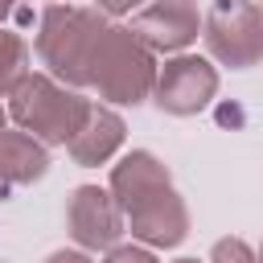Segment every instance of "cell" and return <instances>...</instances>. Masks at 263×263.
<instances>
[{
	"instance_id": "cell-11",
	"label": "cell",
	"mask_w": 263,
	"mask_h": 263,
	"mask_svg": "<svg viewBox=\"0 0 263 263\" xmlns=\"http://www.w3.org/2000/svg\"><path fill=\"white\" fill-rule=\"evenodd\" d=\"M49 173V148L37 144L29 132H0V185L8 189H21V185H33Z\"/></svg>"
},
{
	"instance_id": "cell-12",
	"label": "cell",
	"mask_w": 263,
	"mask_h": 263,
	"mask_svg": "<svg viewBox=\"0 0 263 263\" xmlns=\"http://www.w3.org/2000/svg\"><path fill=\"white\" fill-rule=\"evenodd\" d=\"M29 78V41L16 29H0V99Z\"/></svg>"
},
{
	"instance_id": "cell-5",
	"label": "cell",
	"mask_w": 263,
	"mask_h": 263,
	"mask_svg": "<svg viewBox=\"0 0 263 263\" xmlns=\"http://www.w3.org/2000/svg\"><path fill=\"white\" fill-rule=\"evenodd\" d=\"M218 95V70L210 58L197 53H173L164 58V66H156V86H152V103L164 115H197L214 103Z\"/></svg>"
},
{
	"instance_id": "cell-15",
	"label": "cell",
	"mask_w": 263,
	"mask_h": 263,
	"mask_svg": "<svg viewBox=\"0 0 263 263\" xmlns=\"http://www.w3.org/2000/svg\"><path fill=\"white\" fill-rule=\"evenodd\" d=\"M148 0H95V8L103 12V16H127V12H136V8H144Z\"/></svg>"
},
{
	"instance_id": "cell-20",
	"label": "cell",
	"mask_w": 263,
	"mask_h": 263,
	"mask_svg": "<svg viewBox=\"0 0 263 263\" xmlns=\"http://www.w3.org/2000/svg\"><path fill=\"white\" fill-rule=\"evenodd\" d=\"M255 259H259V263H263V242H259V251H255Z\"/></svg>"
},
{
	"instance_id": "cell-17",
	"label": "cell",
	"mask_w": 263,
	"mask_h": 263,
	"mask_svg": "<svg viewBox=\"0 0 263 263\" xmlns=\"http://www.w3.org/2000/svg\"><path fill=\"white\" fill-rule=\"evenodd\" d=\"M21 4H25V0H0V29H4V21H8V16L21 8Z\"/></svg>"
},
{
	"instance_id": "cell-13",
	"label": "cell",
	"mask_w": 263,
	"mask_h": 263,
	"mask_svg": "<svg viewBox=\"0 0 263 263\" xmlns=\"http://www.w3.org/2000/svg\"><path fill=\"white\" fill-rule=\"evenodd\" d=\"M210 263H259V259H255V251H251V242H247V238L226 234V238H218V242H214Z\"/></svg>"
},
{
	"instance_id": "cell-3",
	"label": "cell",
	"mask_w": 263,
	"mask_h": 263,
	"mask_svg": "<svg viewBox=\"0 0 263 263\" xmlns=\"http://www.w3.org/2000/svg\"><path fill=\"white\" fill-rule=\"evenodd\" d=\"M90 86L107 107H140L156 86V53L127 25H107L90 62Z\"/></svg>"
},
{
	"instance_id": "cell-16",
	"label": "cell",
	"mask_w": 263,
	"mask_h": 263,
	"mask_svg": "<svg viewBox=\"0 0 263 263\" xmlns=\"http://www.w3.org/2000/svg\"><path fill=\"white\" fill-rule=\"evenodd\" d=\"M45 263H95L86 251H53V255H45Z\"/></svg>"
},
{
	"instance_id": "cell-23",
	"label": "cell",
	"mask_w": 263,
	"mask_h": 263,
	"mask_svg": "<svg viewBox=\"0 0 263 263\" xmlns=\"http://www.w3.org/2000/svg\"><path fill=\"white\" fill-rule=\"evenodd\" d=\"M0 263H4V259H0Z\"/></svg>"
},
{
	"instance_id": "cell-10",
	"label": "cell",
	"mask_w": 263,
	"mask_h": 263,
	"mask_svg": "<svg viewBox=\"0 0 263 263\" xmlns=\"http://www.w3.org/2000/svg\"><path fill=\"white\" fill-rule=\"evenodd\" d=\"M123 140H127L123 115H119L115 107H107V103H90L82 127L74 132V140H70L66 148H70V160H74L78 168H99V164H107V160L123 148Z\"/></svg>"
},
{
	"instance_id": "cell-2",
	"label": "cell",
	"mask_w": 263,
	"mask_h": 263,
	"mask_svg": "<svg viewBox=\"0 0 263 263\" xmlns=\"http://www.w3.org/2000/svg\"><path fill=\"white\" fill-rule=\"evenodd\" d=\"M86 111H90V99H82L78 90L62 86L41 70H29V78L8 95V119L45 148H66L82 127Z\"/></svg>"
},
{
	"instance_id": "cell-4",
	"label": "cell",
	"mask_w": 263,
	"mask_h": 263,
	"mask_svg": "<svg viewBox=\"0 0 263 263\" xmlns=\"http://www.w3.org/2000/svg\"><path fill=\"white\" fill-rule=\"evenodd\" d=\"M201 41L218 66L251 70L263 62V8L251 0H218L201 16Z\"/></svg>"
},
{
	"instance_id": "cell-18",
	"label": "cell",
	"mask_w": 263,
	"mask_h": 263,
	"mask_svg": "<svg viewBox=\"0 0 263 263\" xmlns=\"http://www.w3.org/2000/svg\"><path fill=\"white\" fill-rule=\"evenodd\" d=\"M4 119H8V111H4V107H0V132H4Z\"/></svg>"
},
{
	"instance_id": "cell-6",
	"label": "cell",
	"mask_w": 263,
	"mask_h": 263,
	"mask_svg": "<svg viewBox=\"0 0 263 263\" xmlns=\"http://www.w3.org/2000/svg\"><path fill=\"white\" fill-rule=\"evenodd\" d=\"M66 230L78 242V251H111L127 234V222H123V210L115 205L111 189L78 185L66 197Z\"/></svg>"
},
{
	"instance_id": "cell-21",
	"label": "cell",
	"mask_w": 263,
	"mask_h": 263,
	"mask_svg": "<svg viewBox=\"0 0 263 263\" xmlns=\"http://www.w3.org/2000/svg\"><path fill=\"white\" fill-rule=\"evenodd\" d=\"M58 4H70V0H58Z\"/></svg>"
},
{
	"instance_id": "cell-9",
	"label": "cell",
	"mask_w": 263,
	"mask_h": 263,
	"mask_svg": "<svg viewBox=\"0 0 263 263\" xmlns=\"http://www.w3.org/2000/svg\"><path fill=\"white\" fill-rule=\"evenodd\" d=\"M168 185H173L168 164H164L156 152H148V148L123 152L119 164H111V181H107V189H111V197H115V205H119L123 214L136 210L140 201H148L152 193L168 189Z\"/></svg>"
},
{
	"instance_id": "cell-19",
	"label": "cell",
	"mask_w": 263,
	"mask_h": 263,
	"mask_svg": "<svg viewBox=\"0 0 263 263\" xmlns=\"http://www.w3.org/2000/svg\"><path fill=\"white\" fill-rule=\"evenodd\" d=\"M173 263H201V259H173Z\"/></svg>"
},
{
	"instance_id": "cell-14",
	"label": "cell",
	"mask_w": 263,
	"mask_h": 263,
	"mask_svg": "<svg viewBox=\"0 0 263 263\" xmlns=\"http://www.w3.org/2000/svg\"><path fill=\"white\" fill-rule=\"evenodd\" d=\"M103 263H156V255L148 247H140V242H115L103 255Z\"/></svg>"
},
{
	"instance_id": "cell-1",
	"label": "cell",
	"mask_w": 263,
	"mask_h": 263,
	"mask_svg": "<svg viewBox=\"0 0 263 263\" xmlns=\"http://www.w3.org/2000/svg\"><path fill=\"white\" fill-rule=\"evenodd\" d=\"M111 21L99 8H82V4H49L37 21V62L45 66L49 78H58L70 90L90 86V62L99 49V37Z\"/></svg>"
},
{
	"instance_id": "cell-7",
	"label": "cell",
	"mask_w": 263,
	"mask_h": 263,
	"mask_svg": "<svg viewBox=\"0 0 263 263\" xmlns=\"http://www.w3.org/2000/svg\"><path fill=\"white\" fill-rule=\"evenodd\" d=\"M152 53H189L201 37V12L193 0H148L127 25Z\"/></svg>"
},
{
	"instance_id": "cell-22",
	"label": "cell",
	"mask_w": 263,
	"mask_h": 263,
	"mask_svg": "<svg viewBox=\"0 0 263 263\" xmlns=\"http://www.w3.org/2000/svg\"><path fill=\"white\" fill-rule=\"evenodd\" d=\"M259 8H263V4H259Z\"/></svg>"
},
{
	"instance_id": "cell-8",
	"label": "cell",
	"mask_w": 263,
	"mask_h": 263,
	"mask_svg": "<svg viewBox=\"0 0 263 263\" xmlns=\"http://www.w3.org/2000/svg\"><path fill=\"white\" fill-rule=\"evenodd\" d=\"M127 222V234L148 247V251H168V247H181L185 234H189V205L185 197L168 185L160 193H152L148 201H140L136 210L123 214Z\"/></svg>"
}]
</instances>
